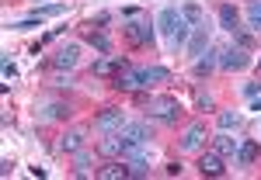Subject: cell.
<instances>
[{
	"label": "cell",
	"instance_id": "cell-16",
	"mask_svg": "<svg viewBox=\"0 0 261 180\" xmlns=\"http://www.w3.org/2000/svg\"><path fill=\"white\" fill-rule=\"evenodd\" d=\"M122 66H129V62L122 59V56H105V59L94 62V77H115Z\"/></svg>",
	"mask_w": 261,
	"mask_h": 180
},
{
	"label": "cell",
	"instance_id": "cell-23",
	"mask_svg": "<svg viewBox=\"0 0 261 180\" xmlns=\"http://www.w3.org/2000/svg\"><path fill=\"white\" fill-rule=\"evenodd\" d=\"M181 18L188 21L192 28H199V24H205V11H202V7L195 4V0H188V4L181 7Z\"/></svg>",
	"mask_w": 261,
	"mask_h": 180
},
{
	"label": "cell",
	"instance_id": "cell-10",
	"mask_svg": "<svg viewBox=\"0 0 261 180\" xmlns=\"http://www.w3.org/2000/svg\"><path fill=\"white\" fill-rule=\"evenodd\" d=\"M122 125H125V115H122V107H105L98 118H94V128H98V132H119Z\"/></svg>",
	"mask_w": 261,
	"mask_h": 180
},
{
	"label": "cell",
	"instance_id": "cell-34",
	"mask_svg": "<svg viewBox=\"0 0 261 180\" xmlns=\"http://www.w3.org/2000/svg\"><path fill=\"white\" fill-rule=\"evenodd\" d=\"M251 111H261V94H258V97H251Z\"/></svg>",
	"mask_w": 261,
	"mask_h": 180
},
{
	"label": "cell",
	"instance_id": "cell-5",
	"mask_svg": "<svg viewBox=\"0 0 261 180\" xmlns=\"http://www.w3.org/2000/svg\"><path fill=\"white\" fill-rule=\"evenodd\" d=\"M112 87L115 90H143V66H122L112 77Z\"/></svg>",
	"mask_w": 261,
	"mask_h": 180
},
{
	"label": "cell",
	"instance_id": "cell-30",
	"mask_svg": "<svg viewBox=\"0 0 261 180\" xmlns=\"http://www.w3.org/2000/svg\"><path fill=\"white\" fill-rule=\"evenodd\" d=\"M53 87H60V90H63V87H73V77H70V73L63 77V69H60V73L53 77Z\"/></svg>",
	"mask_w": 261,
	"mask_h": 180
},
{
	"label": "cell",
	"instance_id": "cell-12",
	"mask_svg": "<svg viewBox=\"0 0 261 180\" xmlns=\"http://www.w3.org/2000/svg\"><path fill=\"white\" fill-rule=\"evenodd\" d=\"M216 66H220V49H213V45H209V49L202 52L199 59H195V66H192V73H195V77L202 80V77H209V73H213Z\"/></svg>",
	"mask_w": 261,
	"mask_h": 180
},
{
	"label": "cell",
	"instance_id": "cell-14",
	"mask_svg": "<svg viewBox=\"0 0 261 180\" xmlns=\"http://www.w3.org/2000/svg\"><path fill=\"white\" fill-rule=\"evenodd\" d=\"M164 83H171L167 66H143V87H164Z\"/></svg>",
	"mask_w": 261,
	"mask_h": 180
},
{
	"label": "cell",
	"instance_id": "cell-22",
	"mask_svg": "<svg viewBox=\"0 0 261 180\" xmlns=\"http://www.w3.org/2000/svg\"><path fill=\"white\" fill-rule=\"evenodd\" d=\"M91 163H94V153L77 149V153H73V173H77V177H91Z\"/></svg>",
	"mask_w": 261,
	"mask_h": 180
},
{
	"label": "cell",
	"instance_id": "cell-33",
	"mask_svg": "<svg viewBox=\"0 0 261 180\" xmlns=\"http://www.w3.org/2000/svg\"><path fill=\"white\" fill-rule=\"evenodd\" d=\"M108 21H112V14H98V18L91 21V24H94V28H105V24H108Z\"/></svg>",
	"mask_w": 261,
	"mask_h": 180
},
{
	"label": "cell",
	"instance_id": "cell-20",
	"mask_svg": "<svg viewBox=\"0 0 261 180\" xmlns=\"http://www.w3.org/2000/svg\"><path fill=\"white\" fill-rule=\"evenodd\" d=\"M98 177L101 180H119V177H129V163L125 160H112V163H105L98 170Z\"/></svg>",
	"mask_w": 261,
	"mask_h": 180
},
{
	"label": "cell",
	"instance_id": "cell-32",
	"mask_svg": "<svg viewBox=\"0 0 261 180\" xmlns=\"http://www.w3.org/2000/svg\"><path fill=\"white\" fill-rule=\"evenodd\" d=\"M4 77H7V80H18V66H11V62H4Z\"/></svg>",
	"mask_w": 261,
	"mask_h": 180
},
{
	"label": "cell",
	"instance_id": "cell-4",
	"mask_svg": "<svg viewBox=\"0 0 261 180\" xmlns=\"http://www.w3.org/2000/svg\"><path fill=\"white\" fill-rule=\"evenodd\" d=\"M251 66V49H244V45H226V49H220V69L223 73H241V69H247Z\"/></svg>",
	"mask_w": 261,
	"mask_h": 180
},
{
	"label": "cell",
	"instance_id": "cell-17",
	"mask_svg": "<svg viewBox=\"0 0 261 180\" xmlns=\"http://www.w3.org/2000/svg\"><path fill=\"white\" fill-rule=\"evenodd\" d=\"M98 153L101 156H112V160L122 156V135L119 132H105V139L98 142Z\"/></svg>",
	"mask_w": 261,
	"mask_h": 180
},
{
	"label": "cell",
	"instance_id": "cell-3",
	"mask_svg": "<svg viewBox=\"0 0 261 180\" xmlns=\"http://www.w3.org/2000/svg\"><path fill=\"white\" fill-rule=\"evenodd\" d=\"M122 35L133 42V45H153V21L150 18H125L122 24Z\"/></svg>",
	"mask_w": 261,
	"mask_h": 180
},
{
	"label": "cell",
	"instance_id": "cell-26",
	"mask_svg": "<svg viewBox=\"0 0 261 180\" xmlns=\"http://www.w3.org/2000/svg\"><path fill=\"white\" fill-rule=\"evenodd\" d=\"M220 128H223V132L241 128V115H237V111H220Z\"/></svg>",
	"mask_w": 261,
	"mask_h": 180
},
{
	"label": "cell",
	"instance_id": "cell-29",
	"mask_svg": "<svg viewBox=\"0 0 261 180\" xmlns=\"http://www.w3.org/2000/svg\"><path fill=\"white\" fill-rule=\"evenodd\" d=\"M195 104H199V111H213V107H216L213 94H199V97H195Z\"/></svg>",
	"mask_w": 261,
	"mask_h": 180
},
{
	"label": "cell",
	"instance_id": "cell-13",
	"mask_svg": "<svg viewBox=\"0 0 261 180\" xmlns=\"http://www.w3.org/2000/svg\"><path fill=\"white\" fill-rule=\"evenodd\" d=\"M199 173H202V177H223V173H226L223 156H220V153H202V156H199Z\"/></svg>",
	"mask_w": 261,
	"mask_h": 180
},
{
	"label": "cell",
	"instance_id": "cell-27",
	"mask_svg": "<svg viewBox=\"0 0 261 180\" xmlns=\"http://www.w3.org/2000/svg\"><path fill=\"white\" fill-rule=\"evenodd\" d=\"M146 173H150L146 156H143V160H129V177H146Z\"/></svg>",
	"mask_w": 261,
	"mask_h": 180
},
{
	"label": "cell",
	"instance_id": "cell-8",
	"mask_svg": "<svg viewBox=\"0 0 261 180\" xmlns=\"http://www.w3.org/2000/svg\"><path fill=\"white\" fill-rule=\"evenodd\" d=\"M81 62V42H66V45H60L56 49V56H53V69H73Z\"/></svg>",
	"mask_w": 261,
	"mask_h": 180
},
{
	"label": "cell",
	"instance_id": "cell-6",
	"mask_svg": "<svg viewBox=\"0 0 261 180\" xmlns=\"http://www.w3.org/2000/svg\"><path fill=\"white\" fill-rule=\"evenodd\" d=\"M119 135L125 142H133V146H150V139H153V132H150L146 121H129V118H125V125L119 128Z\"/></svg>",
	"mask_w": 261,
	"mask_h": 180
},
{
	"label": "cell",
	"instance_id": "cell-2",
	"mask_svg": "<svg viewBox=\"0 0 261 180\" xmlns=\"http://www.w3.org/2000/svg\"><path fill=\"white\" fill-rule=\"evenodd\" d=\"M146 111H150V118L164 121V125H174L181 118V104L178 97H171V94H153V97H146Z\"/></svg>",
	"mask_w": 261,
	"mask_h": 180
},
{
	"label": "cell",
	"instance_id": "cell-31",
	"mask_svg": "<svg viewBox=\"0 0 261 180\" xmlns=\"http://www.w3.org/2000/svg\"><path fill=\"white\" fill-rule=\"evenodd\" d=\"M241 90L247 94V97H258V94H261V83H244Z\"/></svg>",
	"mask_w": 261,
	"mask_h": 180
},
{
	"label": "cell",
	"instance_id": "cell-18",
	"mask_svg": "<svg viewBox=\"0 0 261 180\" xmlns=\"http://www.w3.org/2000/svg\"><path fill=\"white\" fill-rule=\"evenodd\" d=\"M66 115H70V104H63V100H53V104H45V107L39 111V121H42V125H45V121H63Z\"/></svg>",
	"mask_w": 261,
	"mask_h": 180
},
{
	"label": "cell",
	"instance_id": "cell-28",
	"mask_svg": "<svg viewBox=\"0 0 261 180\" xmlns=\"http://www.w3.org/2000/svg\"><path fill=\"white\" fill-rule=\"evenodd\" d=\"M233 42L244 45V49H251V45H254V39H251V31H247V28H237V31H233Z\"/></svg>",
	"mask_w": 261,
	"mask_h": 180
},
{
	"label": "cell",
	"instance_id": "cell-19",
	"mask_svg": "<svg viewBox=\"0 0 261 180\" xmlns=\"http://www.w3.org/2000/svg\"><path fill=\"white\" fill-rule=\"evenodd\" d=\"M220 28H223V31H230V35L241 28V14H237L233 4H223V7H220Z\"/></svg>",
	"mask_w": 261,
	"mask_h": 180
},
{
	"label": "cell",
	"instance_id": "cell-15",
	"mask_svg": "<svg viewBox=\"0 0 261 180\" xmlns=\"http://www.w3.org/2000/svg\"><path fill=\"white\" fill-rule=\"evenodd\" d=\"M237 146H241V142L233 139L230 132H220V135H213V153H220L223 160H226V156H237Z\"/></svg>",
	"mask_w": 261,
	"mask_h": 180
},
{
	"label": "cell",
	"instance_id": "cell-11",
	"mask_svg": "<svg viewBox=\"0 0 261 180\" xmlns=\"http://www.w3.org/2000/svg\"><path fill=\"white\" fill-rule=\"evenodd\" d=\"M205 49H209V28H205V24H199V28H192V35H188V45H185V52H188V59H199Z\"/></svg>",
	"mask_w": 261,
	"mask_h": 180
},
{
	"label": "cell",
	"instance_id": "cell-24",
	"mask_svg": "<svg viewBox=\"0 0 261 180\" xmlns=\"http://www.w3.org/2000/svg\"><path fill=\"white\" fill-rule=\"evenodd\" d=\"M60 14H66V4H39L28 18H39L42 21V18H60Z\"/></svg>",
	"mask_w": 261,
	"mask_h": 180
},
{
	"label": "cell",
	"instance_id": "cell-21",
	"mask_svg": "<svg viewBox=\"0 0 261 180\" xmlns=\"http://www.w3.org/2000/svg\"><path fill=\"white\" fill-rule=\"evenodd\" d=\"M254 160H258V146H254V142H241L233 163H237V166H254Z\"/></svg>",
	"mask_w": 261,
	"mask_h": 180
},
{
	"label": "cell",
	"instance_id": "cell-25",
	"mask_svg": "<svg viewBox=\"0 0 261 180\" xmlns=\"http://www.w3.org/2000/svg\"><path fill=\"white\" fill-rule=\"evenodd\" d=\"M247 28L261 31V0H251V7H247Z\"/></svg>",
	"mask_w": 261,
	"mask_h": 180
},
{
	"label": "cell",
	"instance_id": "cell-9",
	"mask_svg": "<svg viewBox=\"0 0 261 180\" xmlns=\"http://www.w3.org/2000/svg\"><path fill=\"white\" fill-rule=\"evenodd\" d=\"M205 125L202 121H195V125H188L185 128V135H181V153H199L202 146H205Z\"/></svg>",
	"mask_w": 261,
	"mask_h": 180
},
{
	"label": "cell",
	"instance_id": "cell-1",
	"mask_svg": "<svg viewBox=\"0 0 261 180\" xmlns=\"http://www.w3.org/2000/svg\"><path fill=\"white\" fill-rule=\"evenodd\" d=\"M157 28L164 31V39H167V49H171V52H178V49L188 45L192 24L181 18L178 7H161V14H157Z\"/></svg>",
	"mask_w": 261,
	"mask_h": 180
},
{
	"label": "cell",
	"instance_id": "cell-7",
	"mask_svg": "<svg viewBox=\"0 0 261 180\" xmlns=\"http://www.w3.org/2000/svg\"><path fill=\"white\" fill-rule=\"evenodd\" d=\"M84 142H87V128L84 125H73V128H66L60 135V142H56V153H77V149H84Z\"/></svg>",
	"mask_w": 261,
	"mask_h": 180
}]
</instances>
